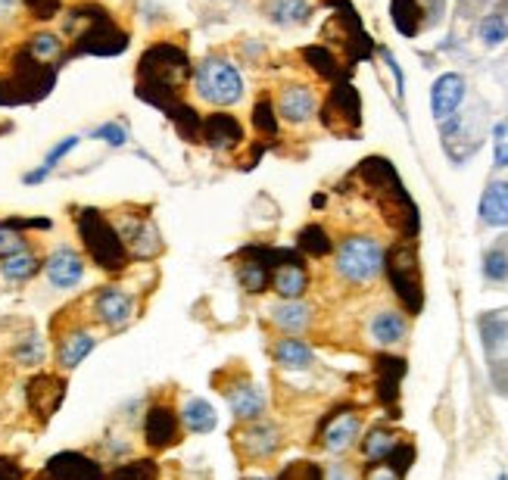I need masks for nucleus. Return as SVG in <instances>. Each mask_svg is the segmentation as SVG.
Returning <instances> with one entry per match:
<instances>
[{
    "mask_svg": "<svg viewBox=\"0 0 508 480\" xmlns=\"http://www.w3.org/2000/svg\"><path fill=\"white\" fill-rule=\"evenodd\" d=\"M406 471H399L397 464H390V462H377V464H371L368 468V477L365 480H403Z\"/></svg>",
    "mask_w": 508,
    "mask_h": 480,
    "instance_id": "41",
    "label": "nucleus"
},
{
    "mask_svg": "<svg viewBox=\"0 0 508 480\" xmlns=\"http://www.w3.org/2000/svg\"><path fill=\"white\" fill-rule=\"evenodd\" d=\"M16 4H19V0H0V19L10 16V13L16 10Z\"/></svg>",
    "mask_w": 508,
    "mask_h": 480,
    "instance_id": "45",
    "label": "nucleus"
},
{
    "mask_svg": "<svg viewBox=\"0 0 508 480\" xmlns=\"http://www.w3.org/2000/svg\"><path fill=\"white\" fill-rule=\"evenodd\" d=\"M481 222L490 228H508V181H490L481 197Z\"/></svg>",
    "mask_w": 508,
    "mask_h": 480,
    "instance_id": "20",
    "label": "nucleus"
},
{
    "mask_svg": "<svg viewBox=\"0 0 508 480\" xmlns=\"http://www.w3.org/2000/svg\"><path fill=\"white\" fill-rule=\"evenodd\" d=\"M194 91L203 103L228 110L247 97V79L228 57H206L194 72Z\"/></svg>",
    "mask_w": 508,
    "mask_h": 480,
    "instance_id": "3",
    "label": "nucleus"
},
{
    "mask_svg": "<svg viewBox=\"0 0 508 480\" xmlns=\"http://www.w3.org/2000/svg\"><path fill=\"white\" fill-rule=\"evenodd\" d=\"M26 396H28V409H32V415H37L41 421H48V418L57 415V409L63 406L66 380L59 375H50V371H41V375H35L32 380H28Z\"/></svg>",
    "mask_w": 508,
    "mask_h": 480,
    "instance_id": "10",
    "label": "nucleus"
},
{
    "mask_svg": "<svg viewBox=\"0 0 508 480\" xmlns=\"http://www.w3.org/2000/svg\"><path fill=\"white\" fill-rule=\"evenodd\" d=\"M44 475L53 480H106L103 464L85 453H59L44 468Z\"/></svg>",
    "mask_w": 508,
    "mask_h": 480,
    "instance_id": "13",
    "label": "nucleus"
},
{
    "mask_svg": "<svg viewBox=\"0 0 508 480\" xmlns=\"http://www.w3.org/2000/svg\"><path fill=\"white\" fill-rule=\"evenodd\" d=\"M406 327L408 325L399 312H377L371 318V337H375V343H381V347H397L406 337Z\"/></svg>",
    "mask_w": 508,
    "mask_h": 480,
    "instance_id": "27",
    "label": "nucleus"
},
{
    "mask_svg": "<svg viewBox=\"0 0 508 480\" xmlns=\"http://www.w3.org/2000/svg\"><path fill=\"white\" fill-rule=\"evenodd\" d=\"M116 231L125 240L132 259H153L163 253V238L150 216H128L116 225Z\"/></svg>",
    "mask_w": 508,
    "mask_h": 480,
    "instance_id": "7",
    "label": "nucleus"
},
{
    "mask_svg": "<svg viewBox=\"0 0 508 480\" xmlns=\"http://www.w3.org/2000/svg\"><path fill=\"white\" fill-rule=\"evenodd\" d=\"M37 480H53V477H48V475H41V477H37Z\"/></svg>",
    "mask_w": 508,
    "mask_h": 480,
    "instance_id": "47",
    "label": "nucleus"
},
{
    "mask_svg": "<svg viewBox=\"0 0 508 480\" xmlns=\"http://www.w3.org/2000/svg\"><path fill=\"white\" fill-rule=\"evenodd\" d=\"M271 287H275V293L280 300H302V293L309 291V272L306 265L300 262H287V265H278L275 272H271Z\"/></svg>",
    "mask_w": 508,
    "mask_h": 480,
    "instance_id": "21",
    "label": "nucleus"
},
{
    "mask_svg": "<svg viewBox=\"0 0 508 480\" xmlns=\"http://www.w3.org/2000/svg\"><path fill=\"white\" fill-rule=\"evenodd\" d=\"M247 480H275V477H247Z\"/></svg>",
    "mask_w": 508,
    "mask_h": 480,
    "instance_id": "46",
    "label": "nucleus"
},
{
    "mask_svg": "<svg viewBox=\"0 0 508 480\" xmlns=\"http://www.w3.org/2000/svg\"><path fill=\"white\" fill-rule=\"evenodd\" d=\"M94 347H97L94 331H88V327H81V325L69 327V331H66L63 337H59V343H57L59 368H63V371L79 368V365L85 362L90 353H94Z\"/></svg>",
    "mask_w": 508,
    "mask_h": 480,
    "instance_id": "17",
    "label": "nucleus"
},
{
    "mask_svg": "<svg viewBox=\"0 0 508 480\" xmlns=\"http://www.w3.org/2000/svg\"><path fill=\"white\" fill-rule=\"evenodd\" d=\"M399 443H403V440H399L390 428H371L365 433V440H362V455H365L371 464L386 462L393 453H397Z\"/></svg>",
    "mask_w": 508,
    "mask_h": 480,
    "instance_id": "26",
    "label": "nucleus"
},
{
    "mask_svg": "<svg viewBox=\"0 0 508 480\" xmlns=\"http://www.w3.org/2000/svg\"><path fill=\"white\" fill-rule=\"evenodd\" d=\"M94 318L110 331H119L134 318V296L122 287H101L94 296Z\"/></svg>",
    "mask_w": 508,
    "mask_h": 480,
    "instance_id": "11",
    "label": "nucleus"
},
{
    "mask_svg": "<svg viewBox=\"0 0 508 480\" xmlns=\"http://www.w3.org/2000/svg\"><path fill=\"white\" fill-rule=\"evenodd\" d=\"M48 175H50V169H48V165H41V169L28 172V175H26V178H22V181H26V185H41V181L48 178Z\"/></svg>",
    "mask_w": 508,
    "mask_h": 480,
    "instance_id": "44",
    "label": "nucleus"
},
{
    "mask_svg": "<svg viewBox=\"0 0 508 480\" xmlns=\"http://www.w3.org/2000/svg\"><path fill=\"white\" fill-rule=\"evenodd\" d=\"M324 480H353V475H350V468H346V464H331Z\"/></svg>",
    "mask_w": 508,
    "mask_h": 480,
    "instance_id": "43",
    "label": "nucleus"
},
{
    "mask_svg": "<svg viewBox=\"0 0 508 480\" xmlns=\"http://www.w3.org/2000/svg\"><path fill=\"white\" fill-rule=\"evenodd\" d=\"M315 110H318V97H315V91L306 85H287L278 94V116L284 122H291V125L309 122L315 116Z\"/></svg>",
    "mask_w": 508,
    "mask_h": 480,
    "instance_id": "16",
    "label": "nucleus"
},
{
    "mask_svg": "<svg viewBox=\"0 0 508 480\" xmlns=\"http://www.w3.org/2000/svg\"><path fill=\"white\" fill-rule=\"evenodd\" d=\"M79 141H81V137H75V134H72V137H63V141H59L57 147H53L50 154H48V159H44V165H48V169L53 172V169H57V163H59V159H63V156H69L72 150L79 147Z\"/></svg>",
    "mask_w": 508,
    "mask_h": 480,
    "instance_id": "40",
    "label": "nucleus"
},
{
    "mask_svg": "<svg viewBox=\"0 0 508 480\" xmlns=\"http://www.w3.org/2000/svg\"><path fill=\"white\" fill-rule=\"evenodd\" d=\"M79 238L85 243L90 262L103 272H125L128 262H132V253H128L125 240L119 238L116 225L97 209H81L79 212Z\"/></svg>",
    "mask_w": 508,
    "mask_h": 480,
    "instance_id": "2",
    "label": "nucleus"
},
{
    "mask_svg": "<svg viewBox=\"0 0 508 480\" xmlns=\"http://www.w3.org/2000/svg\"><path fill=\"white\" fill-rule=\"evenodd\" d=\"M37 272H41V259L35 253H28V250L0 259V274H4V281H10V284H26V281H32Z\"/></svg>",
    "mask_w": 508,
    "mask_h": 480,
    "instance_id": "25",
    "label": "nucleus"
},
{
    "mask_svg": "<svg viewBox=\"0 0 508 480\" xmlns=\"http://www.w3.org/2000/svg\"><path fill=\"white\" fill-rule=\"evenodd\" d=\"M269 315H271V325L280 327V331H287V337L306 331L309 322H312V309L300 300H280L278 306H271Z\"/></svg>",
    "mask_w": 508,
    "mask_h": 480,
    "instance_id": "22",
    "label": "nucleus"
},
{
    "mask_svg": "<svg viewBox=\"0 0 508 480\" xmlns=\"http://www.w3.org/2000/svg\"><path fill=\"white\" fill-rule=\"evenodd\" d=\"M44 274H48L50 287L57 291H72L85 281V259L75 253L72 247H57L44 262Z\"/></svg>",
    "mask_w": 508,
    "mask_h": 480,
    "instance_id": "12",
    "label": "nucleus"
},
{
    "mask_svg": "<svg viewBox=\"0 0 508 480\" xmlns=\"http://www.w3.org/2000/svg\"><path fill=\"white\" fill-rule=\"evenodd\" d=\"M181 437V418L169 402H153L143 415V443L150 449H169Z\"/></svg>",
    "mask_w": 508,
    "mask_h": 480,
    "instance_id": "8",
    "label": "nucleus"
},
{
    "mask_svg": "<svg viewBox=\"0 0 508 480\" xmlns=\"http://www.w3.org/2000/svg\"><path fill=\"white\" fill-rule=\"evenodd\" d=\"M499 480H508V475H499Z\"/></svg>",
    "mask_w": 508,
    "mask_h": 480,
    "instance_id": "48",
    "label": "nucleus"
},
{
    "mask_svg": "<svg viewBox=\"0 0 508 480\" xmlns=\"http://www.w3.org/2000/svg\"><path fill=\"white\" fill-rule=\"evenodd\" d=\"M297 247H300L306 256L322 259V256H328V253H331L333 243H331L328 231H324L322 225H306V228H302V231L297 234Z\"/></svg>",
    "mask_w": 508,
    "mask_h": 480,
    "instance_id": "30",
    "label": "nucleus"
},
{
    "mask_svg": "<svg viewBox=\"0 0 508 480\" xmlns=\"http://www.w3.org/2000/svg\"><path fill=\"white\" fill-rule=\"evenodd\" d=\"M253 125L259 128V134H278L275 106H271L269 101H259L253 106Z\"/></svg>",
    "mask_w": 508,
    "mask_h": 480,
    "instance_id": "38",
    "label": "nucleus"
},
{
    "mask_svg": "<svg viewBox=\"0 0 508 480\" xmlns=\"http://www.w3.org/2000/svg\"><path fill=\"white\" fill-rule=\"evenodd\" d=\"M200 137L212 150H234L244 144V125L231 112H212L209 119L200 122Z\"/></svg>",
    "mask_w": 508,
    "mask_h": 480,
    "instance_id": "15",
    "label": "nucleus"
},
{
    "mask_svg": "<svg viewBox=\"0 0 508 480\" xmlns=\"http://www.w3.org/2000/svg\"><path fill=\"white\" fill-rule=\"evenodd\" d=\"M359 431H362V418L355 415V411H340V415H333L328 421L322 443L328 453H346V449L355 443Z\"/></svg>",
    "mask_w": 508,
    "mask_h": 480,
    "instance_id": "18",
    "label": "nucleus"
},
{
    "mask_svg": "<svg viewBox=\"0 0 508 480\" xmlns=\"http://www.w3.org/2000/svg\"><path fill=\"white\" fill-rule=\"evenodd\" d=\"M477 37H481L483 48H499V44L508 37V0H503L499 6H492L487 16L477 26Z\"/></svg>",
    "mask_w": 508,
    "mask_h": 480,
    "instance_id": "24",
    "label": "nucleus"
},
{
    "mask_svg": "<svg viewBox=\"0 0 508 480\" xmlns=\"http://www.w3.org/2000/svg\"><path fill=\"white\" fill-rule=\"evenodd\" d=\"M390 16H393V26L399 28V35H406V37L418 35V28H421V4L418 0H393Z\"/></svg>",
    "mask_w": 508,
    "mask_h": 480,
    "instance_id": "28",
    "label": "nucleus"
},
{
    "mask_svg": "<svg viewBox=\"0 0 508 480\" xmlns=\"http://www.w3.org/2000/svg\"><path fill=\"white\" fill-rule=\"evenodd\" d=\"M141 81H138V97H150L153 91L165 94V101L159 103L163 110H169V101L178 97V91L185 88V81L191 79V59L187 53L175 48V44H156L143 53L141 59Z\"/></svg>",
    "mask_w": 508,
    "mask_h": 480,
    "instance_id": "1",
    "label": "nucleus"
},
{
    "mask_svg": "<svg viewBox=\"0 0 508 480\" xmlns=\"http://www.w3.org/2000/svg\"><path fill=\"white\" fill-rule=\"evenodd\" d=\"M90 137H94V141L110 144V147H125V144H128V132H125L122 122H103L101 128H94V132H90Z\"/></svg>",
    "mask_w": 508,
    "mask_h": 480,
    "instance_id": "36",
    "label": "nucleus"
},
{
    "mask_svg": "<svg viewBox=\"0 0 508 480\" xmlns=\"http://www.w3.org/2000/svg\"><path fill=\"white\" fill-rule=\"evenodd\" d=\"M483 278L487 281H508V253L505 250H490L483 256Z\"/></svg>",
    "mask_w": 508,
    "mask_h": 480,
    "instance_id": "35",
    "label": "nucleus"
},
{
    "mask_svg": "<svg viewBox=\"0 0 508 480\" xmlns=\"http://www.w3.org/2000/svg\"><path fill=\"white\" fill-rule=\"evenodd\" d=\"M222 396L228 402L231 415L238 418L240 424L256 421V418L265 415V406H269V396L256 380H249L247 375H238L234 380H222Z\"/></svg>",
    "mask_w": 508,
    "mask_h": 480,
    "instance_id": "6",
    "label": "nucleus"
},
{
    "mask_svg": "<svg viewBox=\"0 0 508 480\" xmlns=\"http://www.w3.org/2000/svg\"><path fill=\"white\" fill-rule=\"evenodd\" d=\"M269 19L275 26H300L309 19V0H269Z\"/></svg>",
    "mask_w": 508,
    "mask_h": 480,
    "instance_id": "29",
    "label": "nucleus"
},
{
    "mask_svg": "<svg viewBox=\"0 0 508 480\" xmlns=\"http://www.w3.org/2000/svg\"><path fill=\"white\" fill-rule=\"evenodd\" d=\"M106 480H159V464L153 459H138L125 462L106 475Z\"/></svg>",
    "mask_w": 508,
    "mask_h": 480,
    "instance_id": "31",
    "label": "nucleus"
},
{
    "mask_svg": "<svg viewBox=\"0 0 508 480\" xmlns=\"http://www.w3.org/2000/svg\"><path fill=\"white\" fill-rule=\"evenodd\" d=\"M275 362L287 371H306L312 365V347L300 337H284L275 343Z\"/></svg>",
    "mask_w": 508,
    "mask_h": 480,
    "instance_id": "23",
    "label": "nucleus"
},
{
    "mask_svg": "<svg viewBox=\"0 0 508 480\" xmlns=\"http://www.w3.org/2000/svg\"><path fill=\"white\" fill-rule=\"evenodd\" d=\"M178 418H181V428L187 433H212L218 428V411L203 396H187Z\"/></svg>",
    "mask_w": 508,
    "mask_h": 480,
    "instance_id": "19",
    "label": "nucleus"
},
{
    "mask_svg": "<svg viewBox=\"0 0 508 480\" xmlns=\"http://www.w3.org/2000/svg\"><path fill=\"white\" fill-rule=\"evenodd\" d=\"M384 272L393 284V293L406 306V312L418 315L424 306V291H421V265H418L415 243L403 240L397 247H390V253H384Z\"/></svg>",
    "mask_w": 508,
    "mask_h": 480,
    "instance_id": "4",
    "label": "nucleus"
},
{
    "mask_svg": "<svg viewBox=\"0 0 508 480\" xmlns=\"http://www.w3.org/2000/svg\"><path fill=\"white\" fill-rule=\"evenodd\" d=\"M0 480H22V468L16 459L0 455Z\"/></svg>",
    "mask_w": 508,
    "mask_h": 480,
    "instance_id": "42",
    "label": "nucleus"
},
{
    "mask_svg": "<svg viewBox=\"0 0 508 480\" xmlns=\"http://www.w3.org/2000/svg\"><path fill=\"white\" fill-rule=\"evenodd\" d=\"M302 57L312 63V69H318L322 75H328V79H331V75H337V59H333L324 48H306V50H302Z\"/></svg>",
    "mask_w": 508,
    "mask_h": 480,
    "instance_id": "39",
    "label": "nucleus"
},
{
    "mask_svg": "<svg viewBox=\"0 0 508 480\" xmlns=\"http://www.w3.org/2000/svg\"><path fill=\"white\" fill-rule=\"evenodd\" d=\"M238 449L247 455V459L253 462H262V459H271V455L280 449V431L278 424L265 421V418H256V421H247L244 428L238 431Z\"/></svg>",
    "mask_w": 508,
    "mask_h": 480,
    "instance_id": "9",
    "label": "nucleus"
},
{
    "mask_svg": "<svg viewBox=\"0 0 508 480\" xmlns=\"http://www.w3.org/2000/svg\"><path fill=\"white\" fill-rule=\"evenodd\" d=\"M275 480H324V471L315 462H293Z\"/></svg>",
    "mask_w": 508,
    "mask_h": 480,
    "instance_id": "37",
    "label": "nucleus"
},
{
    "mask_svg": "<svg viewBox=\"0 0 508 480\" xmlns=\"http://www.w3.org/2000/svg\"><path fill=\"white\" fill-rule=\"evenodd\" d=\"M59 50H63V41H59L57 35H50V32L32 35V41H28V53H32L37 63H48V59H57Z\"/></svg>",
    "mask_w": 508,
    "mask_h": 480,
    "instance_id": "33",
    "label": "nucleus"
},
{
    "mask_svg": "<svg viewBox=\"0 0 508 480\" xmlns=\"http://www.w3.org/2000/svg\"><path fill=\"white\" fill-rule=\"evenodd\" d=\"M465 79L459 72H443L430 88V112H434L437 122H446L450 116H456V110L465 101Z\"/></svg>",
    "mask_w": 508,
    "mask_h": 480,
    "instance_id": "14",
    "label": "nucleus"
},
{
    "mask_svg": "<svg viewBox=\"0 0 508 480\" xmlns=\"http://www.w3.org/2000/svg\"><path fill=\"white\" fill-rule=\"evenodd\" d=\"M337 274L350 284H368L384 272V247L375 238L355 234L337 247Z\"/></svg>",
    "mask_w": 508,
    "mask_h": 480,
    "instance_id": "5",
    "label": "nucleus"
},
{
    "mask_svg": "<svg viewBox=\"0 0 508 480\" xmlns=\"http://www.w3.org/2000/svg\"><path fill=\"white\" fill-rule=\"evenodd\" d=\"M492 165L508 169V119H499L492 125Z\"/></svg>",
    "mask_w": 508,
    "mask_h": 480,
    "instance_id": "34",
    "label": "nucleus"
},
{
    "mask_svg": "<svg viewBox=\"0 0 508 480\" xmlns=\"http://www.w3.org/2000/svg\"><path fill=\"white\" fill-rule=\"evenodd\" d=\"M13 359H16L19 365H26V368H37V365L44 362V340L32 331L28 337H22L16 343V349H13Z\"/></svg>",
    "mask_w": 508,
    "mask_h": 480,
    "instance_id": "32",
    "label": "nucleus"
}]
</instances>
